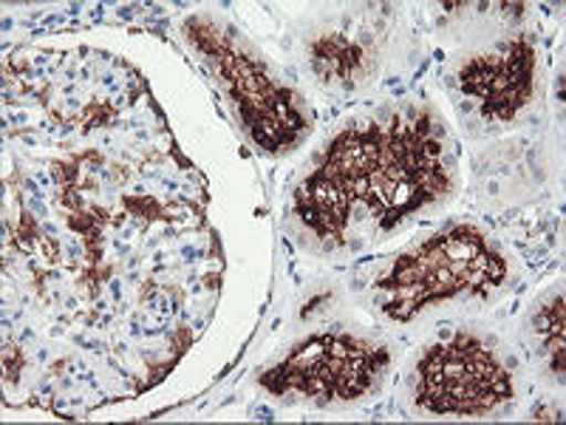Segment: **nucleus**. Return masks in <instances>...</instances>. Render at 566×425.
Returning a JSON list of instances; mask_svg holds the SVG:
<instances>
[{
  "label": "nucleus",
  "mask_w": 566,
  "mask_h": 425,
  "mask_svg": "<svg viewBox=\"0 0 566 425\" xmlns=\"http://www.w3.org/2000/svg\"><path fill=\"white\" fill-rule=\"evenodd\" d=\"M382 363L386 354L371 343L326 335L297 346L264 383L277 394L297 392L315 403L354 400L371 386Z\"/></svg>",
  "instance_id": "obj_3"
},
{
  "label": "nucleus",
  "mask_w": 566,
  "mask_h": 425,
  "mask_svg": "<svg viewBox=\"0 0 566 425\" xmlns=\"http://www.w3.org/2000/svg\"><path fill=\"white\" fill-rule=\"evenodd\" d=\"M510 397V372L482 341L470 335L433 346L417 369V403L424 412L479 417Z\"/></svg>",
  "instance_id": "obj_2"
},
{
  "label": "nucleus",
  "mask_w": 566,
  "mask_h": 425,
  "mask_svg": "<svg viewBox=\"0 0 566 425\" xmlns=\"http://www.w3.org/2000/svg\"><path fill=\"white\" fill-rule=\"evenodd\" d=\"M535 54L524 40L493 54H476L459 69V85L464 94L482 100L484 114L510 120L530 103L533 94Z\"/></svg>",
  "instance_id": "obj_4"
},
{
  "label": "nucleus",
  "mask_w": 566,
  "mask_h": 425,
  "mask_svg": "<svg viewBox=\"0 0 566 425\" xmlns=\"http://www.w3.org/2000/svg\"><path fill=\"white\" fill-rule=\"evenodd\" d=\"M502 278L504 265L490 252L482 236L470 227H457L448 236H437L419 250L406 252L382 276L380 290L388 292L386 310L406 321L431 301L459 292H488Z\"/></svg>",
  "instance_id": "obj_1"
}]
</instances>
